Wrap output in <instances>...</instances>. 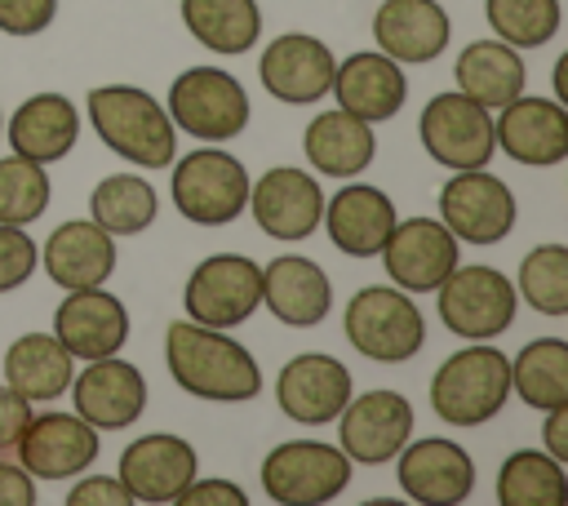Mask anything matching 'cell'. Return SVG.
Masks as SVG:
<instances>
[{"label": "cell", "instance_id": "obj_37", "mask_svg": "<svg viewBox=\"0 0 568 506\" xmlns=\"http://www.w3.org/2000/svg\"><path fill=\"white\" fill-rule=\"evenodd\" d=\"M484 18L497 40L515 49H541L559 36L564 4L559 0H484Z\"/></svg>", "mask_w": 568, "mask_h": 506}, {"label": "cell", "instance_id": "obj_39", "mask_svg": "<svg viewBox=\"0 0 568 506\" xmlns=\"http://www.w3.org/2000/svg\"><path fill=\"white\" fill-rule=\"evenodd\" d=\"M36 262H40L36 240H31L22 226L0 222V293L22 289V284L36 275Z\"/></svg>", "mask_w": 568, "mask_h": 506}, {"label": "cell", "instance_id": "obj_11", "mask_svg": "<svg viewBox=\"0 0 568 506\" xmlns=\"http://www.w3.org/2000/svg\"><path fill=\"white\" fill-rule=\"evenodd\" d=\"M439 222L457 244H497L515 226V195L488 169H453L439 186Z\"/></svg>", "mask_w": 568, "mask_h": 506}, {"label": "cell", "instance_id": "obj_16", "mask_svg": "<svg viewBox=\"0 0 568 506\" xmlns=\"http://www.w3.org/2000/svg\"><path fill=\"white\" fill-rule=\"evenodd\" d=\"M13 457L31 479H75L98 457V431L80 413H31Z\"/></svg>", "mask_w": 568, "mask_h": 506}, {"label": "cell", "instance_id": "obj_42", "mask_svg": "<svg viewBox=\"0 0 568 506\" xmlns=\"http://www.w3.org/2000/svg\"><path fill=\"white\" fill-rule=\"evenodd\" d=\"M27 422H31V399L18 395L9 382H0V457H13Z\"/></svg>", "mask_w": 568, "mask_h": 506}, {"label": "cell", "instance_id": "obj_15", "mask_svg": "<svg viewBox=\"0 0 568 506\" xmlns=\"http://www.w3.org/2000/svg\"><path fill=\"white\" fill-rule=\"evenodd\" d=\"M333 49L311 36V31H284L275 36L262 58H257V80L262 89L275 98V102H288V107H311L328 93L333 84Z\"/></svg>", "mask_w": 568, "mask_h": 506}, {"label": "cell", "instance_id": "obj_34", "mask_svg": "<svg viewBox=\"0 0 568 506\" xmlns=\"http://www.w3.org/2000/svg\"><path fill=\"white\" fill-rule=\"evenodd\" d=\"M510 391L537 413L568 404V342L564 337H532L510 360Z\"/></svg>", "mask_w": 568, "mask_h": 506}, {"label": "cell", "instance_id": "obj_44", "mask_svg": "<svg viewBox=\"0 0 568 506\" xmlns=\"http://www.w3.org/2000/svg\"><path fill=\"white\" fill-rule=\"evenodd\" d=\"M36 502H40L36 479L18 462L0 457V506H36Z\"/></svg>", "mask_w": 568, "mask_h": 506}, {"label": "cell", "instance_id": "obj_6", "mask_svg": "<svg viewBox=\"0 0 568 506\" xmlns=\"http://www.w3.org/2000/svg\"><path fill=\"white\" fill-rule=\"evenodd\" d=\"M244 204H248V169L217 142H204L173 164V209L186 222L226 226L244 213Z\"/></svg>", "mask_w": 568, "mask_h": 506}, {"label": "cell", "instance_id": "obj_43", "mask_svg": "<svg viewBox=\"0 0 568 506\" xmlns=\"http://www.w3.org/2000/svg\"><path fill=\"white\" fill-rule=\"evenodd\" d=\"M178 506H248V497L231 479H191L178 493Z\"/></svg>", "mask_w": 568, "mask_h": 506}, {"label": "cell", "instance_id": "obj_38", "mask_svg": "<svg viewBox=\"0 0 568 506\" xmlns=\"http://www.w3.org/2000/svg\"><path fill=\"white\" fill-rule=\"evenodd\" d=\"M53 182L44 173V164L22 160V155H4L0 160V222L9 226H27L49 209Z\"/></svg>", "mask_w": 568, "mask_h": 506}, {"label": "cell", "instance_id": "obj_22", "mask_svg": "<svg viewBox=\"0 0 568 506\" xmlns=\"http://www.w3.org/2000/svg\"><path fill=\"white\" fill-rule=\"evenodd\" d=\"M195 470H200V457L182 435L151 431V435H138L133 444H124L115 475L124 479L133 502L164 506V502H178V493L195 479Z\"/></svg>", "mask_w": 568, "mask_h": 506}, {"label": "cell", "instance_id": "obj_28", "mask_svg": "<svg viewBox=\"0 0 568 506\" xmlns=\"http://www.w3.org/2000/svg\"><path fill=\"white\" fill-rule=\"evenodd\" d=\"M4 138H9L13 155L53 164V160L71 155V146L80 142V111L67 93H36L9 115Z\"/></svg>", "mask_w": 568, "mask_h": 506}, {"label": "cell", "instance_id": "obj_12", "mask_svg": "<svg viewBox=\"0 0 568 506\" xmlns=\"http://www.w3.org/2000/svg\"><path fill=\"white\" fill-rule=\"evenodd\" d=\"M337 448L351 457V466H382L413 439V404L399 391H364L342 404L337 413Z\"/></svg>", "mask_w": 568, "mask_h": 506}, {"label": "cell", "instance_id": "obj_45", "mask_svg": "<svg viewBox=\"0 0 568 506\" xmlns=\"http://www.w3.org/2000/svg\"><path fill=\"white\" fill-rule=\"evenodd\" d=\"M541 448L559 462H568V404L559 408H546V422H541Z\"/></svg>", "mask_w": 568, "mask_h": 506}, {"label": "cell", "instance_id": "obj_19", "mask_svg": "<svg viewBox=\"0 0 568 506\" xmlns=\"http://www.w3.org/2000/svg\"><path fill=\"white\" fill-rule=\"evenodd\" d=\"M71 399L75 413L93 426V431H124L142 417L146 408V377L138 364L120 360V355H102L89 360L75 377H71Z\"/></svg>", "mask_w": 568, "mask_h": 506}, {"label": "cell", "instance_id": "obj_27", "mask_svg": "<svg viewBox=\"0 0 568 506\" xmlns=\"http://www.w3.org/2000/svg\"><path fill=\"white\" fill-rule=\"evenodd\" d=\"M262 306L288 328H315L333 306V284L320 262L284 253L262 266Z\"/></svg>", "mask_w": 568, "mask_h": 506}, {"label": "cell", "instance_id": "obj_21", "mask_svg": "<svg viewBox=\"0 0 568 506\" xmlns=\"http://www.w3.org/2000/svg\"><path fill=\"white\" fill-rule=\"evenodd\" d=\"M53 337L71 351V360L120 355V346L129 342V311L102 284H93V289H67L62 306L53 311Z\"/></svg>", "mask_w": 568, "mask_h": 506}, {"label": "cell", "instance_id": "obj_35", "mask_svg": "<svg viewBox=\"0 0 568 506\" xmlns=\"http://www.w3.org/2000/svg\"><path fill=\"white\" fill-rule=\"evenodd\" d=\"M160 213L155 186L142 173H111L89 195V217L106 235H142Z\"/></svg>", "mask_w": 568, "mask_h": 506}, {"label": "cell", "instance_id": "obj_4", "mask_svg": "<svg viewBox=\"0 0 568 506\" xmlns=\"http://www.w3.org/2000/svg\"><path fill=\"white\" fill-rule=\"evenodd\" d=\"M346 342L373 364H404L426 346L422 306L395 284H364L342 311Z\"/></svg>", "mask_w": 568, "mask_h": 506}, {"label": "cell", "instance_id": "obj_26", "mask_svg": "<svg viewBox=\"0 0 568 506\" xmlns=\"http://www.w3.org/2000/svg\"><path fill=\"white\" fill-rule=\"evenodd\" d=\"M373 40L395 62H435L453 40V22L439 0H382Z\"/></svg>", "mask_w": 568, "mask_h": 506}, {"label": "cell", "instance_id": "obj_36", "mask_svg": "<svg viewBox=\"0 0 568 506\" xmlns=\"http://www.w3.org/2000/svg\"><path fill=\"white\" fill-rule=\"evenodd\" d=\"M515 293L537 311V315H568V244L546 240L532 253H524L519 262V280Z\"/></svg>", "mask_w": 568, "mask_h": 506}, {"label": "cell", "instance_id": "obj_33", "mask_svg": "<svg viewBox=\"0 0 568 506\" xmlns=\"http://www.w3.org/2000/svg\"><path fill=\"white\" fill-rule=\"evenodd\" d=\"M501 506H568V470L546 448H515L497 466Z\"/></svg>", "mask_w": 568, "mask_h": 506}, {"label": "cell", "instance_id": "obj_24", "mask_svg": "<svg viewBox=\"0 0 568 506\" xmlns=\"http://www.w3.org/2000/svg\"><path fill=\"white\" fill-rule=\"evenodd\" d=\"M320 222H324L333 249H342L346 257H377L399 217H395V200L382 186L346 182L337 195H324Z\"/></svg>", "mask_w": 568, "mask_h": 506}, {"label": "cell", "instance_id": "obj_46", "mask_svg": "<svg viewBox=\"0 0 568 506\" xmlns=\"http://www.w3.org/2000/svg\"><path fill=\"white\" fill-rule=\"evenodd\" d=\"M0 129H4V120H0Z\"/></svg>", "mask_w": 568, "mask_h": 506}, {"label": "cell", "instance_id": "obj_31", "mask_svg": "<svg viewBox=\"0 0 568 506\" xmlns=\"http://www.w3.org/2000/svg\"><path fill=\"white\" fill-rule=\"evenodd\" d=\"M71 377H75L71 351L53 333H22L4 351V382L18 395H27L31 404H49V399L67 395Z\"/></svg>", "mask_w": 568, "mask_h": 506}, {"label": "cell", "instance_id": "obj_7", "mask_svg": "<svg viewBox=\"0 0 568 506\" xmlns=\"http://www.w3.org/2000/svg\"><path fill=\"white\" fill-rule=\"evenodd\" d=\"M439 320L462 342H493L515 324L519 293L497 266H453L439 284Z\"/></svg>", "mask_w": 568, "mask_h": 506}, {"label": "cell", "instance_id": "obj_41", "mask_svg": "<svg viewBox=\"0 0 568 506\" xmlns=\"http://www.w3.org/2000/svg\"><path fill=\"white\" fill-rule=\"evenodd\" d=\"M67 506H133V493L120 475H84L67 488Z\"/></svg>", "mask_w": 568, "mask_h": 506}, {"label": "cell", "instance_id": "obj_32", "mask_svg": "<svg viewBox=\"0 0 568 506\" xmlns=\"http://www.w3.org/2000/svg\"><path fill=\"white\" fill-rule=\"evenodd\" d=\"M182 27L209 53L235 58L257 44L262 9H257V0H182Z\"/></svg>", "mask_w": 568, "mask_h": 506}, {"label": "cell", "instance_id": "obj_20", "mask_svg": "<svg viewBox=\"0 0 568 506\" xmlns=\"http://www.w3.org/2000/svg\"><path fill=\"white\" fill-rule=\"evenodd\" d=\"M275 399H280L284 417H293L302 426H328V422H337L342 404L351 399V368L337 355L302 351L280 368Z\"/></svg>", "mask_w": 568, "mask_h": 506}, {"label": "cell", "instance_id": "obj_25", "mask_svg": "<svg viewBox=\"0 0 568 506\" xmlns=\"http://www.w3.org/2000/svg\"><path fill=\"white\" fill-rule=\"evenodd\" d=\"M40 266L58 289H93L115 271V235H106L93 217L58 222L40 249Z\"/></svg>", "mask_w": 568, "mask_h": 506}, {"label": "cell", "instance_id": "obj_8", "mask_svg": "<svg viewBox=\"0 0 568 506\" xmlns=\"http://www.w3.org/2000/svg\"><path fill=\"white\" fill-rule=\"evenodd\" d=\"M351 484V457L324 439H284L262 457V493L280 506H324Z\"/></svg>", "mask_w": 568, "mask_h": 506}, {"label": "cell", "instance_id": "obj_30", "mask_svg": "<svg viewBox=\"0 0 568 506\" xmlns=\"http://www.w3.org/2000/svg\"><path fill=\"white\" fill-rule=\"evenodd\" d=\"M453 80H457V93H466L470 102L497 111V107H506L510 98L524 93L528 67H524V58H519L515 44H506V40L493 36V40H470L457 53Z\"/></svg>", "mask_w": 568, "mask_h": 506}, {"label": "cell", "instance_id": "obj_10", "mask_svg": "<svg viewBox=\"0 0 568 506\" xmlns=\"http://www.w3.org/2000/svg\"><path fill=\"white\" fill-rule=\"evenodd\" d=\"M417 138L435 164L453 169H484L497 151L493 142V111L470 102L466 93H435L417 115Z\"/></svg>", "mask_w": 568, "mask_h": 506}, {"label": "cell", "instance_id": "obj_5", "mask_svg": "<svg viewBox=\"0 0 568 506\" xmlns=\"http://www.w3.org/2000/svg\"><path fill=\"white\" fill-rule=\"evenodd\" d=\"M164 111H169L173 129H182V133H191L200 142H231L253 120L244 84L222 67H186V71H178L173 84H169Z\"/></svg>", "mask_w": 568, "mask_h": 506}, {"label": "cell", "instance_id": "obj_3", "mask_svg": "<svg viewBox=\"0 0 568 506\" xmlns=\"http://www.w3.org/2000/svg\"><path fill=\"white\" fill-rule=\"evenodd\" d=\"M510 399V360L493 342L453 351L430 377V408L448 426H484Z\"/></svg>", "mask_w": 568, "mask_h": 506}, {"label": "cell", "instance_id": "obj_9", "mask_svg": "<svg viewBox=\"0 0 568 506\" xmlns=\"http://www.w3.org/2000/svg\"><path fill=\"white\" fill-rule=\"evenodd\" d=\"M182 306L195 324L235 328L262 306V266L244 253H213L186 275Z\"/></svg>", "mask_w": 568, "mask_h": 506}, {"label": "cell", "instance_id": "obj_1", "mask_svg": "<svg viewBox=\"0 0 568 506\" xmlns=\"http://www.w3.org/2000/svg\"><path fill=\"white\" fill-rule=\"evenodd\" d=\"M164 364L178 391L209 404H244L262 391V368L244 342L226 337V328H209L195 320H173L164 333Z\"/></svg>", "mask_w": 568, "mask_h": 506}, {"label": "cell", "instance_id": "obj_14", "mask_svg": "<svg viewBox=\"0 0 568 506\" xmlns=\"http://www.w3.org/2000/svg\"><path fill=\"white\" fill-rule=\"evenodd\" d=\"M493 142L528 169H550L568 160V107L559 98H532L519 93L506 107H497Z\"/></svg>", "mask_w": 568, "mask_h": 506}, {"label": "cell", "instance_id": "obj_13", "mask_svg": "<svg viewBox=\"0 0 568 506\" xmlns=\"http://www.w3.org/2000/svg\"><path fill=\"white\" fill-rule=\"evenodd\" d=\"M262 235L271 240H306L320 231L324 217V191L320 178L297 164H275L257 182H248V204Z\"/></svg>", "mask_w": 568, "mask_h": 506}, {"label": "cell", "instance_id": "obj_2", "mask_svg": "<svg viewBox=\"0 0 568 506\" xmlns=\"http://www.w3.org/2000/svg\"><path fill=\"white\" fill-rule=\"evenodd\" d=\"M89 124L106 151L138 169H169L178 155V129L146 89L138 84H98L89 89Z\"/></svg>", "mask_w": 568, "mask_h": 506}, {"label": "cell", "instance_id": "obj_40", "mask_svg": "<svg viewBox=\"0 0 568 506\" xmlns=\"http://www.w3.org/2000/svg\"><path fill=\"white\" fill-rule=\"evenodd\" d=\"M58 18V0H0L4 36H40Z\"/></svg>", "mask_w": 568, "mask_h": 506}, {"label": "cell", "instance_id": "obj_17", "mask_svg": "<svg viewBox=\"0 0 568 506\" xmlns=\"http://www.w3.org/2000/svg\"><path fill=\"white\" fill-rule=\"evenodd\" d=\"M395 479L404 488L408 502L422 506H457L475 493V462L462 444L426 435V439H408L395 453Z\"/></svg>", "mask_w": 568, "mask_h": 506}, {"label": "cell", "instance_id": "obj_23", "mask_svg": "<svg viewBox=\"0 0 568 506\" xmlns=\"http://www.w3.org/2000/svg\"><path fill=\"white\" fill-rule=\"evenodd\" d=\"M328 93L337 98L342 111L359 115L364 124H382V120L399 115V107L408 102V80L395 58H386L382 49H364L333 67Z\"/></svg>", "mask_w": 568, "mask_h": 506}, {"label": "cell", "instance_id": "obj_29", "mask_svg": "<svg viewBox=\"0 0 568 506\" xmlns=\"http://www.w3.org/2000/svg\"><path fill=\"white\" fill-rule=\"evenodd\" d=\"M302 151H306V164L324 178H359L377 155V138H373V124L337 107V111H320L306 124Z\"/></svg>", "mask_w": 568, "mask_h": 506}, {"label": "cell", "instance_id": "obj_18", "mask_svg": "<svg viewBox=\"0 0 568 506\" xmlns=\"http://www.w3.org/2000/svg\"><path fill=\"white\" fill-rule=\"evenodd\" d=\"M386 275L404 293H435V284L457 266V235L439 217H404L386 235L382 253Z\"/></svg>", "mask_w": 568, "mask_h": 506}]
</instances>
